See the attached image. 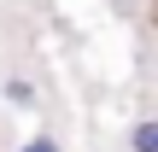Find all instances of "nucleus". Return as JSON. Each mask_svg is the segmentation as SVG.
I'll return each mask as SVG.
<instances>
[{
	"label": "nucleus",
	"instance_id": "1",
	"mask_svg": "<svg viewBox=\"0 0 158 152\" xmlns=\"http://www.w3.org/2000/svg\"><path fill=\"white\" fill-rule=\"evenodd\" d=\"M135 152H158V123H141L135 129Z\"/></svg>",
	"mask_w": 158,
	"mask_h": 152
},
{
	"label": "nucleus",
	"instance_id": "2",
	"mask_svg": "<svg viewBox=\"0 0 158 152\" xmlns=\"http://www.w3.org/2000/svg\"><path fill=\"white\" fill-rule=\"evenodd\" d=\"M23 152H59V146H53V141L41 135V141H29V146H23Z\"/></svg>",
	"mask_w": 158,
	"mask_h": 152
}]
</instances>
